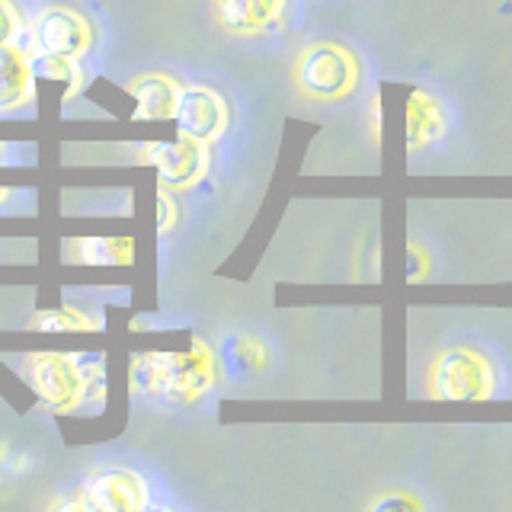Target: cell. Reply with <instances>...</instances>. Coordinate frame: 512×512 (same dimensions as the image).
Returning <instances> with one entry per match:
<instances>
[{
  "label": "cell",
  "mask_w": 512,
  "mask_h": 512,
  "mask_svg": "<svg viewBox=\"0 0 512 512\" xmlns=\"http://www.w3.org/2000/svg\"><path fill=\"white\" fill-rule=\"evenodd\" d=\"M157 202H160V231L170 234V231H173V224H176V202L170 199V189H167V186H160Z\"/></svg>",
  "instance_id": "7402d4cb"
},
{
  "label": "cell",
  "mask_w": 512,
  "mask_h": 512,
  "mask_svg": "<svg viewBox=\"0 0 512 512\" xmlns=\"http://www.w3.org/2000/svg\"><path fill=\"white\" fill-rule=\"evenodd\" d=\"M32 80H52V84H64L61 103H68L77 96L80 84H84V71H80L77 58H64L52 52H39L36 58H29Z\"/></svg>",
  "instance_id": "5bb4252c"
},
{
  "label": "cell",
  "mask_w": 512,
  "mask_h": 512,
  "mask_svg": "<svg viewBox=\"0 0 512 512\" xmlns=\"http://www.w3.org/2000/svg\"><path fill=\"white\" fill-rule=\"evenodd\" d=\"M77 368H80V378H84V397H80V407H90V404H103V394H106V368H103V356L100 352H87V356H74Z\"/></svg>",
  "instance_id": "9a60e30c"
},
{
  "label": "cell",
  "mask_w": 512,
  "mask_h": 512,
  "mask_svg": "<svg viewBox=\"0 0 512 512\" xmlns=\"http://www.w3.org/2000/svg\"><path fill=\"white\" fill-rule=\"evenodd\" d=\"M132 391L154 397L160 394V362L157 352H138L132 359Z\"/></svg>",
  "instance_id": "e0dca14e"
},
{
  "label": "cell",
  "mask_w": 512,
  "mask_h": 512,
  "mask_svg": "<svg viewBox=\"0 0 512 512\" xmlns=\"http://www.w3.org/2000/svg\"><path fill=\"white\" fill-rule=\"evenodd\" d=\"M87 512H141L148 506V480L132 468H96L80 487Z\"/></svg>",
  "instance_id": "8992f818"
},
{
  "label": "cell",
  "mask_w": 512,
  "mask_h": 512,
  "mask_svg": "<svg viewBox=\"0 0 512 512\" xmlns=\"http://www.w3.org/2000/svg\"><path fill=\"white\" fill-rule=\"evenodd\" d=\"M23 375L29 388L52 413L80 410L84 397V378H80L77 359L68 352H32L23 362Z\"/></svg>",
  "instance_id": "277c9868"
},
{
  "label": "cell",
  "mask_w": 512,
  "mask_h": 512,
  "mask_svg": "<svg viewBox=\"0 0 512 512\" xmlns=\"http://www.w3.org/2000/svg\"><path fill=\"white\" fill-rule=\"evenodd\" d=\"M180 84L170 74H138L132 84H128V93L135 100V122H164L173 119L176 103H180Z\"/></svg>",
  "instance_id": "30bf717a"
},
{
  "label": "cell",
  "mask_w": 512,
  "mask_h": 512,
  "mask_svg": "<svg viewBox=\"0 0 512 512\" xmlns=\"http://www.w3.org/2000/svg\"><path fill=\"white\" fill-rule=\"evenodd\" d=\"M372 509L375 512H391V509H423V503L416 500V496H410V493H391V496H381V500H375L372 503Z\"/></svg>",
  "instance_id": "44dd1931"
},
{
  "label": "cell",
  "mask_w": 512,
  "mask_h": 512,
  "mask_svg": "<svg viewBox=\"0 0 512 512\" xmlns=\"http://www.w3.org/2000/svg\"><path fill=\"white\" fill-rule=\"evenodd\" d=\"M32 39H36L39 52H52V55L80 61L93 45V26L87 16L77 13L74 7H48L36 16Z\"/></svg>",
  "instance_id": "ba28073f"
},
{
  "label": "cell",
  "mask_w": 512,
  "mask_h": 512,
  "mask_svg": "<svg viewBox=\"0 0 512 512\" xmlns=\"http://www.w3.org/2000/svg\"><path fill=\"white\" fill-rule=\"evenodd\" d=\"M445 109L432 93L426 90H413L407 100V148L410 151H423L429 144H436L445 138Z\"/></svg>",
  "instance_id": "8fae6325"
},
{
  "label": "cell",
  "mask_w": 512,
  "mask_h": 512,
  "mask_svg": "<svg viewBox=\"0 0 512 512\" xmlns=\"http://www.w3.org/2000/svg\"><path fill=\"white\" fill-rule=\"evenodd\" d=\"M160 397L167 404L189 407L202 400L218 381V356L205 340H192L186 352H157Z\"/></svg>",
  "instance_id": "3957f363"
},
{
  "label": "cell",
  "mask_w": 512,
  "mask_h": 512,
  "mask_svg": "<svg viewBox=\"0 0 512 512\" xmlns=\"http://www.w3.org/2000/svg\"><path fill=\"white\" fill-rule=\"evenodd\" d=\"M426 394L432 400H487L496 394V368L480 349L448 346L429 362Z\"/></svg>",
  "instance_id": "7a4b0ae2"
},
{
  "label": "cell",
  "mask_w": 512,
  "mask_h": 512,
  "mask_svg": "<svg viewBox=\"0 0 512 512\" xmlns=\"http://www.w3.org/2000/svg\"><path fill=\"white\" fill-rule=\"evenodd\" d=\"M64 260L84 266H128L135 256L132 237H80L64 247Z\"/></svg>",
  "instance_id": "4fadbf2b"
},
{
  "label": "cell",
  "mask_w": 512,
  "mask_h": 512,
  "mask_svg": "<svg viewBox=\"0 0 512 512\" xmlns=\"http://www.w3.org/2000/svg\"><path fill=\"white\" fill-rule=\"evenodd\" d=\"M141 160L157 170L160 186H167L170 192L192 189L208 173V144L186 135L173 141H151L141 148Z\"/></svg>",
  "instance_id": "5b68a950"
},
{
  "label": "cell",
  "mask_w": 512,
  "mask_h": 512,
  "mask_svg": "<svg viewBox=\"0 0 512 512\" xmlns=\"http://www.w3.org/2000/svg\"><path fill=\"white\" fill-rule=\"evenodd\" d=\"M231 359H237L240 368H263L266 359H269V352H266L263 340H256V336L244 333V336H234Z\"/></svg>",
  "instance_id": "ac0fdd59"
},
{
  "label": "cell",
  "mask_w": 512,
  "mask_h": 512,
  "mask_svg": "<svg viewBox=\"0 0 512 512\" xmlns=\"http://www.w3.org/2000/svg\"><path fill=\"white\" fill-rule=\"evenodd\" d=\"M426 276H429V253L420 244H410L407 247V279L420 282Z\"/></svg>",
  "instance_id": "ffe728a7"
},
{
  "label": "cell",
  "mask_w": 512,
  "mask_h": 512,
  "mask_svg": "<svg viewBox=\"0 0 512 512\" xmlns=\"http://www.w3.org/2000/svg\"><path fill=\"white\" fill-rule=\"evenodd\" d=\"M173 122L180 128V135L196 138L202 144H215L224 132H228V103L224 96L212 87L192 84L180 90V103H176Z\"/></svg>",
  "instance_id": "52a82bcc"
},
{
  "label": "cell",
  "mask_w": 512,
  "mask_h": 512,
  "mask_svg": "<svg viewBox=\"0 0 512 512\" xmlns=\"http://www.w3.org/2000/svg\"><path fill=\"white\" fill-rule=\"evenodd\" d=\"M32 68L20 45H0V112L23 109L32 100Z\"/></svg>",
  "instance_id": "7c38bea8"
},
{
  "label": "cell",
  "mask_w": 512,
  "mask_h": 512,
  "mask_svg": "<svg viewBox=\"0 0 512 512\" xmlns=\"http://www.w3.org/2000/svg\"><path fill=\"white\" fill-rule=\"evenodd\" d=\"M36 330H55V333H64V330H93V320L77 311V308H55V311H39L36 317L29 320Z\"/></svg>",
  "instance_id": "2e32d148"
},
{
  "label": "cell",
  "mask_w": 512,
  "mask_h": 512,
  "mask_svg": "<svg viewBox=\"0 0 512 512\" xmlns=\"http://www.w3.org/2000/svg\"><path fill=\"white\" fill-rule=\"evenodd\" d=\"M10 199V189H4V186H0V205H4Z\"/></svg>",
  "instance_id": "603a6c76"
},
{
  "label": "cell",
  "mask_w": 512,
  "mask_h": 512,
  "mask_svg": "<svg viewBox=\"0 0 512 512\" xmlns=\"http://www.w3.org/2000/svg\"><path fill=\"white\" fill-rule=\"evenodd\" d=\"M285 0H218V23L231 36H263L279 29Z\"/></svg>",
  "instance_id": "9c48e42d"
},
{
  "label": "cell",
  "mask_w": 512,
  "mask_h": 512,
  "mask_svg": "<svg viewBox=\"0 0 512 512\" xmlns=\"http://www.w3.org/2000/svg\"><path fill=\"white\" fill-rule=\"evenodd\" d=\"M295 87L317 103H336L359 87V61L340 42H311L295 58Z\"/></svg>",
  "instance_id": "6da1fadb"
},
{
  "label": "cell",
  "mask_w": 512,
  "mask_h": 512,
  "mask_svg": "<svg viewBox=\"0 0 512 512\" xmlns=\"http://www.w3.org/2000/svg\"><path fill=\"white\" fill-rule=\"evenodd\" d=\"M23 36V16L13 0H0V45H13Z\"/></svg>",
  "instance_id": "d6986e66"
}]
</instances>
